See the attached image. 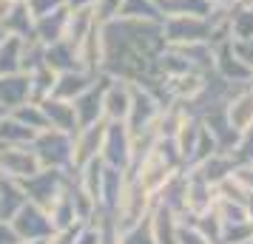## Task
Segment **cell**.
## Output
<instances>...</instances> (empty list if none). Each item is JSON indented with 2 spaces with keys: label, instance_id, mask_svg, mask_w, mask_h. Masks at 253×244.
Listing matches in <instances>:
<instances>
[{
  "label": "cell",
  "instance_id": "1",
  "mask_svg": "<svg viewBox=\"0 0 253 244\" xmlns=\"http://www.w3.org/2000/svg\"><path fill=\"white\" fill-rule=\"evenodd\" d=\"M151 208H154V196H151L148 190L131 176V171H128L126 187H123V193H120V199H117V208H114V213H111L114 230L123 233V230L137 227L139 221L148 219Z\"/></svg>",
  "mask_w": 253,
  "mask_h": 244
},
{
  "label": "cell",
  "instance_id": "2",
  "mask_svg": "<svg viewBox=\"0 0 253 244\" xmlns=\"http://www.w3.org/2000/svg\"><path fill=\"white\" fill-rule=\"evenodd\" d=\"M71 182V171H57V168H43L40 174H35L32 179H26V182H20V187H23L26 193V202H32V205H37V208L46 210L54 199L69 187Z\"/></svg>",
  "mask_w": 253,
  "mask_h": 244
},
{
  "label": "cell",
  "instance_id": "3",
  "mask_svg": "<svg viewBox=\"0 0 253 244\" xmlns=\"http://www.w3.org/2000/svg\"><path fill=\"white\" fill-rule=\"evenodd\" d=\"M176 171H182V168H179V165H173L171 159H165L157 148H151L148 153H142L137 162H134L131 176H134L145 190H148L151 196H157L162 187H165V182H168Z\"/></svg>",
  "mask_w": 253,
  "mask_h": 244
},
{
  "label": "cell",
  "instance_id": "4",
  "mask_svg": "<svg viewBox=\"0 0 253 244\" xmlns=\"http://www.w3.org/2000/svg\"><path fill=\"white\" fill-rule=\"evenodd\" d=\"M162 40L165 46H188V43H211V23L208 17L194 14H173L162 17Z\"/></svg>",
  "mask_w": 253,
  "mask_h": 244
},
{
  "label": "cell",
  "instance_id": "5",
  "mask_svg": "<svg viewBox=\"0 0 253 244\" xmlns=\"http://www.w3.org/2000/svg\"><path fill=\"white\" fill-rule=\"evenodd\" d=\"M71 137L74 134H63L54 128L40 131L32 139V148H35L40 165L57 168V171H71Z\"/></svg>",
  "mask_w": 253,
  "mask_h": 244
},
{
  "label": "cell",
  "instance_id": "6",
  "mask_svg": "<svg viewBox=\"0 0 253 244\" xmlns=\"http://www.w3.org/2000/svg\"><path fill=\"white\" fill-rule=\"evenodd\" d=\"M43 171L32 145H0V179L26 182Z\"/></svg>",
  "mask_w": 253,
  "mask_h": 244
},
{
  "label": "cell",
  "instance_id": "7",
  "mask_svg": "<svg viewBox=\"0 0 253 244\" xmlns=\"http://www.w3.org/2000/svg\"><path fill=\"white\" fill-rule=\"evenodd\" d=\"M108 168L131 171V134L126 122H105V137H103V151H100Z\"/></svg>",
  "mask_w": 253,
  "mask_h": 244
},
{
  "label": "cell",
  "instance_id": "8",
  "mask_svg": "<svg viewBox=\"0 0 253 244\" xmlns=\"http://www.w3.org/2000/svg\"><path fill=\"white\" fill-rule=\"evenodd\" d=\"M185 171V213L188 219H196L202 213H211L213 205H216V185H211L208 179L191 171V168H182Z\"/></svg>",
  "mask_w": 253,
  "mask_h": 244
},
{
  "label": "cell",
  "instance_id": "9",
  "mask_svg": "<svg viewBox=\"0 0 253 244\" xmlns=\"http://www.w3.org/2000/svg\"><path fill=\"white\" fill-rule=\"evenodd\" d=\"M103 137H105V119L94 122V125H85V128H77V134L71 137V174L100 156Z\"/></svg>",
  "mask_w": 253,
  "mask_h": 244
},
{
  "label": "cell",
  "instance_id": "10",
  "mask_svg": "<svg viewBox=\"0 0 253 244\" xmlns=\"http://www.w3.org/2000/svg\"><path fill=\"white\" fill-rule=\"evenodd\" d=\"M131 108V82L120 77H105L103 85V119L105 122H126Z\"/></svg>",
  "mask_w": 253,
  "mask_h": 244
},
{
  "label": "cell",
  "instance_id": "11",
  "mask_svg": "<svg viewBox=\"0 0 253 244\" xmlns=\"http://www.w3.org/2000/svg\"><path fill=\"white\" fill-rule=\"evenodd\" d=\"M213 74H219L222 80L233 82V85H248L253 77V69L233 54L230 40H225V43L213 46Z\"/></svg>",
  "mask_w": 253,
  "mask_h": 244
},
{
  "label": "cell",
  "instance_id": "12",
  "mask_svg": "<svg viewBox=\"0 0 253 244\" xmlns=\"http://www.w3.org/2000/svg\"><path fill=\"white\" fill-rule=\"evenodd\" d=\"M17 233V239H48V233H51V221H48V213L43 208H37L32 202H26L23 208L17 210L9 221Z\"/></svg>",
  "mask_w": 253,
  "mask_h": 244
},
{
  "label": "cell",
  "instance_id": "13",
  "mask_svg": "<svg viewBox=\"0 0 253 244\" xmlns=\"http://www.w3.org/2000/svg\"><path fill=\"white\" fill-rule=\"evenodd\" d=\"M225 119L236 134L253 128V82L239 85L225 103Z\"/></svg>",
  "mask_w": 253,
  "mask_h": 244
},
{
  "label": "cell",
  "instance_id": "14",
  "mask_svg": "<svg viewBox=\"0 0 253 244\" xmlns=\"http://www.w3.org/2000/svg\"><path fill=\"white\" fill-rule=\"evenodd\" d=\"M40 108H43V116H46L48 128L63 131V134H77V114H74V103H66L60 97H46L40 100Z\"/></svg>",
  "mask_w": 253,
  "mask_h": 244
},
{
  "label": "cell",
  "instance_id": "15",
  "mask_svg": "<svg viewBox=\"0 0 253 244\" xmlns=\"http://www.w3.org/2000/svg\"><path fill=\"white\" fill-rule=\"evenodd\" d=\"M148 230L154 244H176V233H179V216L173 210L162 208L154 202V208L148 213Z\"/></svg>",
  "mask_w": 253,
  "mask_h": 244
},
{
  "label": "cell",
  "instance_id": "16",
  "mask_svg": "<svg viewBox=\"0 0 253 244\" xmlns=\"http://www.w3.org/2000/svg\"><path fill=\"white\" fill-rule=\"evenodd\" d=\"M94 82H97V80H94V74H91V71H85V69L60 71L51 97H60V100H66V103H74L80 94H85L88 88H91Z\"/></svg>",
  "mask_w": 253,
  "mask_h": 244
},
{
  "label": "cell",
  "instance_id": "17",
  "mask_svg": "<svg viewBox=\"0 0 253 244\" xmlns=\"http://www.w3.org/2000/svg\"><path fill=\"white\" fill-rule=\"evenodd\" d=\"M103 82H94L91 88L85 94H80L77 100H74V114H77V125L85 128V125H94V122H100L103 119Z\"/></svg>",
  "mask_w": 253,
  "mask_h": 244
},
{
  "label": "cell",
  "instance_id": "18",
  "mask_svg": "<svg viewBox=\"0 0 253 244\" xmlns=\"http://www.w3.org/2000/svg\"><path fill=\"white\" fill-rule=\"evenodd\" d=\"M29 74L17 71V74H0V105L6 111H12L14 105L29 103Z\"/></svg>",
  "mask_w": 253,
  "mask_h": 244
},
{
  "label": "cell",
  "instance_id": "19",
  "mask_svg": "<svg viewBox=\"0 0 253 244\" xmlns=\"http://www.w3.org/2000/svg\"><path fill=\"white\" fill-rule=\"evenodd\" d=\"M46 213H48V221H51V230H66V227H77V224H80L77 216H74V208H71L69 187L48 205Z\"/></svg>",
  "mask_w": 253,
  "mask_h": 244
},
{
  "label": "cell",
  "instance_id": "20",
  "mask_svg": "<svg viewBox=\"0 0 253 244\" xmlns=\"http://www.w3.org/2000/svg\"><path fill=\"white\" fill-rule=\"evenodd\" d=\"M26 205V193L20 182L0 179V221H12V216Z\"/></svg>",
  "mask_w": 253,
  "mask_h": 244
},
{
  "label": "cell",
  "instance_id": "21",
  "mask_svg": "<svg viewBox=\"0 0 253 244\" xmlns=\"http://www.w3.org/2000/svg\"><path fill=\"white\" fill-rule=\"evenodd\" d=\"M37 134L32 128H26L23 122H17L12 114H6L0 119V145H32Z\"/></svg>",
  "mask_w": 253,
  "mask_h": 244
},
{
  "label": "cell",
  "instance_id": "22",
  "mask_svg": "<svg viewBox=\"0 0 253 244\" xmlns=\"http://www.w3.org/2000/svg\"><path fill=\"white\" fill-rule=\"evenodd\" d=\"M23 37L9 35L0 43V74H17L20 71V54H23Z\"/></svg>",
  "mask_w": 253,
  "mask_h": 244
},
{
  "label": "cell",
  "instance_id": "23",
  "mask_svg": "<svg viewBox=\"0 0 253 244\" xmlns=\"http://www.w3.org/2000/svg\"><path fill=\"white\" fill-rule=\"evenodd\" d=\"M230 40H251L253 37V6H233L228 17Z\"/></svg>",
  "mask_w": 253,
  "mask_h": 244
},
{
  "label": "cell",
  "instance_id": "24",
  "mask_svg": "<svg viewBox=\"0 0 253 244\" xmlns=\"http://www.w3.org/2000/svg\"><path fill=\"white\" fill-rule=\"evenodd\" d=\"M9 114L17 119V122H23L26 128H32L35 134H40V131H46L48 128V122H46V116H43V108H40V103H23V105H14Z\"/></svg>",
  "mask_w": 253,
  "mask_h": 244
},
{
  "label": "cell",
  "instance_id": "25",
  "mask_svg": "<svg viewBox=\"0 0 253 244\" xmlns=\"http://www.w3.org/2000/svg\"><path fill=\"white\" fill-rule=\"evenodd\" d=\"M213 213L219 216L222 227H225V224H239V221H251V210H248V205H242V202H230V199H219V196H216Z\"/></svg>",
  "mask_w": 253,
  "mask_h": 244
},
{
  "label": "cell",
  "instance_id": "26",
  "mask_svg": "<svg viewBox=\"0 0 253 244\" xmlns=\"http://www.w3.org/2000/svg\"><path fill=\"white\" fill-rule=\"evenodd\" d=\"M191 224H194L196 230L205 236L211 244H219V239H222V221H219V216L211 210V213H202V216H196V219H191Z\"/></svg>",
  "mask_w": 253,
  "mask_h": 244
},
{
  "label": "cell",
  "instance_id": "27",
  "mask_svg": "<svg viewBox=\"0 0 253 244\" xmlns=\"http://www.w3.org/2000/svg\"><path fill=\"white\" fill-rule=\"evenodd\" d=\"M228 153H230V159L236 162V168H239V165H253V128L242 131L236 145H233Z\"/></svg>",
  "mask_w": 253,
  "mask_h": 244
},
{
  "label": "cell",
  "instance_id": "28",
  "mask_svg": "<svg viewBox=\"0 0 253 244\" xmlns=\"http://www.w3.org/2000/svg\"><path fill=\"white\" fill-rule=\"evenodd\" d=\"M253 239V221H239V224H225L219 244H245Z\"/></svg>",
  "mask_w": 253,
  "mask_h": 244
},
{
  "label": "cell",
  "instance_id": "29",
  "mask_svg": "<svg viewBox=\"0 0 253 244\" xmlns=\"http://www.w3.org/2000/svg\"><path fill=\"white\" fill-rule=\"evenodd\" d=\"M176 244H211V242L191 224L188 216H182V219H179V233H176Z\"/></svg>",
  "mask_w": 253,
  "mask_h": 244
},
{
  "label": "cell",
  "instance_id": "30",
  "mask_svg": "<svg viewBox=\"0 0 253 244\" xmlns=\"http://www.w3.org/2000/svg\"><path fill=\"white\" fill-rule=\"evenodd\" d=\"M120 242L123 244H154L151 230H148V219L139 221L137 227H131V230H123L120 233Z\"/></svg>",
  "mask_w": 253,
  "mask_h": 244
},
{
  "label": "cell",
  "instance_id": "31",
  "mask_svg": "<svg viewBox=\"0 0 253 244\" xmlns=\"http://www.w3.org/2000/svg\"><path fill=\"white\" fill-rule=\"evenodd\" d=\"M230 48H233V54H236L242 63H248L253 69V37L251 40H230Z\"/></svg>",
  "mask_w": 253,
  "mask_h": 244
},
{
  "label": "cell",
  "instance_id": "32",
  "mask_svg": "<svg viewBox=\"0 0 253 244\" xmlns=\"http://www.w3.org/2000/svg\"><path fill=\"white\" fill-rule=\"evenodd\" d=\"M80 227V224H77ZM77 227H66V230H51L48 233L46 244H74V233H77Z\"/></svg>",
  "mask_w": 253,
  "mask_h": 244
},
{
  "label": "cell",
  "instance_id": "33",
  "mask_svg": "<svg viewBox=\"0 0 253 244\" xmlns=\"http://www.w3.org/2000/svg\"><path fill=\"white\" fill-rule=\"evenodd\" d=\"M233 176H236L242 185H245V187L253 193V165H239V168L233 171Z\"/></svg>",
  "mask_w": 253,
  "mask_h": 244
},
{
  "label": "cell",
  "instance_id": "34",
  "mask_svg": "<svg viewBox=\"0 0 253 244\" xmlns=\"http://www.w3.org/2000/svg\"><path fill=\"white\" fill-rule=\"evenodd\" d=\"M20 239H17V233H14V227L9 224V221H0V244H17Z\"/></svg>",
  "mask_w": 253,
  "mask_h": 244
},
{
  "label": "cell",
  "instance_id": "35",
  "mask_svg": "<svg viewBox=\"0 0 253 244\" xmlns=\"http://www.w3.org/2000/svg\"><path fill=\"white\" fill-rule=\"evenodd\" d=\"M103 244H123V242H120V233L114 230V221H111V224L105 227V233H103Z\"/></svg>",
  "mask_w": 253,
  "mask_h": 244
},
{
  "label": "cell",
  "instance_id": "36",
  "mask_svg": "<svg viewBox=\"0 0 253 244\" xmlns=\"http://www.w3.org/2000/svg\"><path fill=\"white\" fill-rule=\"evenodd\" d=\"M14 6H17V0H0V23H6V17L14 12Z\"/></svg>",
  "mask_w": 253,
  "mask_h": 244
},
{
  "label": "cell",
  "instance_id": "37",
  "mask_svg": "<svg viewBox=\"0 0 253 244\" xmlns=\"http://www.w3.org/2000/svg\"><path fill=\"white\" fill-rule=\"evenodd\" d=\"M239 0H211V6H216V9H233Z\"/></svg>",
  "mask_w": 253,
  "mask_h": 244
},
{
  "label": "cell",
  "instance_id": "38",
  "mask_svg": "<svg viewBox=\"0 0 253 244\" xmlns=\"http://www.w3.org/2000/svg\"><path fill=\"white\" fill-rule=\"evenodd\" d=\"M17 244H46V239H29V242H26V239H20Z\"/></svg>",
  "mask_w": 253,
  "mask_h": 244
},
{
  "label": "cell",
  "instance_id": "39",
  "mask_svg": "<svg viewBox=\"0 0 253 244\" xmlns=\"http://www.w3.org/2000/svg\"><path fill=\"white\" fill-rule=\"evenodd\" d=\"M236 6H253V0H239Z\"/></svg>",
  "mask_w": 253,
  "mask_h": 244
},
{
  "label": "cell",
  "instance_id": "40",
  "mask_svg": "<svg viewBox=\"0 0 253 244\" xmlns=\"http://www.w3.org/2000/svg\"><path fill=\"white\" fill-rule=\"evenodd\" d=\"M9 114V111H6V108H3V105H0V119H3V116Z\"/></svg>",
  "mask_w": 253,
  "mask_h": 244
},
{
  "label": "cell",
  "instance_id": "41",
  "mask_svg": "<svg viewBox=\"0 0 253 244\" xmlns=\"http://www.w3.org/2000/svg\"><path fill=\"white\" fill-rule=\"evenodd\" d=\"M245 244H253V239H251V242H245Z\"/></svg>",
  "mask_w": 253,
  "mask_h": 244
},
{
  "label": "cell",
  "instance_id": "42",
  "mask_svg": "<svg viewBox=\"0 0 253 244\" xmlns=\"http://www.w3.org/2000/svg\"><path fill=\"white\" fill-rule=\"evenodd\" d=\"M251 82H253V77H251Z\"/></svg>",
  "mask_w": 253,
  "mask_h": 244
}]
</instances>
